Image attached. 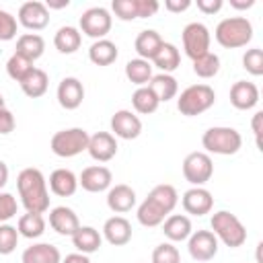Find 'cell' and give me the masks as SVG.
<instances>
[{
	"instance_id": "1",
	"label": "cell",
	"mask_w": 263,
	"mask_h": 263,
	"mask_svg": "<svg viewBox=\"0 0 263 263\" xmlns=\"http://www.w3.org/2000/svg\"><path fill=\"white\" fill-rule=\"evenodd\" d=\"M177 201H179V193L173 185L160 183V185L152 187L148 197L138 205V214H136L138 222L146 228L160 226L164 222V218L175 210Z\"/></svg>"
},
{
	"instance_id": "2",
	"label": "cell",
	"mask_w": 263,
	"mask_h": 263,
	"mask_svg": "<svg viewBox=\"0 0 263 263\" xmlns=\"http://www.w3.org/2000/svg\"><path fill=\"white\" fill-rule=\"evenodd\" d=\"M16 189H18L21 203L25 205L27 212L45 214L49 210L47 181H45V177L39 168H35V166L23 168L16 177Z\"/></svg>"
},
{
	"instance_id": "3",
	"label": "cell",
	"mask_w": 263,
	"mask_h": 263,
	"mask_svg": "<svg viewBox=\"0 0 263 263\" xmlns=\"http://www.w3.org/2000/svg\"><path fill=\"white\" fill-rule=\"evenodd\" d=\"M214 37L226 49L245 47L253 39V25L247 16H228L216 25Z\"/></svg>"
},
{
	"instance_id": "4",
	"label": "cell",
	"mask_w": 263,
	"mask_h": 263,
	"mask_svg": "<svg viewBox=\"0 0 263 263\" xmlns=\"http://www.w3.org/2000/svg\"><path fill=\"white\" fill-rule=\"evenodd\" d=\"M210 226H212L214 236L218 240H222L230 249L242 247L247 242V228H245V224L234 214H230L228 210L216 212L212 216V220H210Z\"/></svg>"
},
{
	"instance_id": "5",
	"label": "cell",
	"mask_w": 263,
	"mask_h": 263,
	"mask_svg": "<svg viewBox=\"0 0 263 263\" xmlns=\"http://www.w3.org/2000/svg\"><path fill=\"white\" fill-rule=\"evenodd\" d=\"M201 146L205 148V152L220 154V156H230V154H236L240 150L242 136L234 127L216 125V127H210V129L203 132Z\"/></svg>"
},
{
	"instance_id": "6",
	"label": "cell",
	"mask_w": 263,
	"mask_h": 263,
	"mask_svg": "<svg viewBox=\"0 0 263 263\" xmlns=\"http://www.w3.org/2000/svg\"><path fill=\"white\" fill-rule=\"evenodd\" d=\"M214 103H216V92L210 84H191L179 95L177 109L185 117H195L208 111Z\"/></svg>"
},
{
	"instance_id": "7",
	"label": "cell",
	"mask_w": 263,
	"mask_h": 263,
	"mask_svg": "<svg viewBox=\"0 0 263 263\" xmlns=\"http://www.w3.org/2000/svg\"><path fill=\"white\" fill-rule=\"evenodd\" d=\"M88 138H90L88 132L82 127L60 129L51 136L49 148L60 158H72V156H78L80 152H84L88 148Z\"/></svg>"
},
{
	"instance_id": "8",
	"label": "cell",
	"mask_w": 263,
	"mask_h": 263,
	"mask_svg": "<svg viewBox=\"0 0 263 263\" xmlns=\"http://www.w3.org/2000/svg\"><path fill=\"white\" fill-rule=\"evenodd\" d=\"M214 175V162L208 152H189L183 160V177L193 187H203Z\"/></svg>"
},
{
	"instance_id": "9",
	"label": "cell",
	"mask_w": 263,
	"mask_h": 263,
	"mask_svg": "<svg viewBox=\"0 0 263 263\" xmlns=\"http://www.w3.org/2000/svg\"><path fill=\"white\" fill-rule=\"evenodd\" d=\"M111 25H113L111 12L103 6L86 8L80 14V33H84L86 37H92L95 41L105 39V35L111 31Z\"/></svg>"
},
{
	"instance_id": "10",
	"label": "cell",
	"mask_w": 263,
	"mask_h": 263,
	"mask_svg": "<svg viewBox=\"0 0 263 263\" xmlns=\"http://www.w3.org/2000/svg\"><path fill=\"white\" fill-rule=\"evenodd\" d=\"M181 39H183V49H185L187 58H191V60H197L199 55L210 51L212 35H210V29L203 23L193 21V23L185 25Z\"/></svg>"
},
{
	"instance_id": "11",
	"label": "cell",
	"mask_w": 263,
	"mask_h": 263,
	"mask_svg": "<svg viewBox=\"0 0 263 263\" xmlns=\"http://www.w3.org/2000/svg\"><path fill=\"white\" fill-rule=\"evenodd\" d=\"M187 251L195 261H210L218 255V238L212 230H195L187 238Z\"/></svg>"
},
{
	"instance_id": "12",
	"label": "cell",
	"mask_w": 263,
	"mask_h": 263,
	"mask_svg": "<svg viewBox=\"0 0 263 263\" xmlns=\"http://www.w3.org/2000/svg\"><path fill=\"white\" fill-rule=\"evenodd\" d=\"M18 23L29 29V31H41L49 25V10L45 6V2L39 0H29L25 4H21L18 8Z\"/></svg>"
},
{
	"instance_id": "13",
	"label": "cell",
	"mask_w": 263,
	"mask_h": 263,
	"mask_svg": "<svg viewBox=\"0 0 263 263\" xmlns=\"http://www.w3.org/2000/svg\"><path fill=\"white\" fill-rule=\"evenodd\" d=\"M111 132L121 140H136L142 134V121L136 113L127 109H119L111 117Z\"/></svg>"
},
{
	"instance_id": "14",
	"label": "cell",
	"mask_w": 263,
	"mask_h": 263,
	"mask_svg": "<svg viewBox=\"0 0 263 263\" xmlns=\"http://www.w3.org/2000/svg\"><path fill=\"white\" fill-rule=\"evenodd\" d=\"M111 181H113V175L107 166L103 164H92V166H86L80 177H78V185L88 191V193H101L105 189L111 187Z\"/></svg>"
},
{
	"instance_id": "15",
	"label": "cell",
	"mask_w": 263,
	"mask_h": 263,
	"mask_svg": "<svg viewBox=\"0 0 263 263\" xmlns=\"http://www.w3.org/2000/svg\"><path fill=\"white\" fill-rule=\"evenodd\" d=\"M183 210L191 216H205L214 208V197L205 187H191L181 197Z\"/></svg>"
},
{
	"instance_id": "16",
	"label": "cell",
	"mask_w": 263,
	"mask_h": 263,
	"mask_svg": "<svg viewBox=\"0 0 263 263\" xmlns=\"http://www.w3.org/2000/svg\"><path fill=\"white\" fill-rule=\"evenodd\" d=\"M55 95H58L60 107L72 111V109H78L82 105V101H84V86H82V82L78 78L66 76V78L60 80Z\"/></svg>"
},
{
	"instance_id": "17",
	"label": "cell",
	"mask_w": 263,
	"mask_h": 263,
	"mask_svg": "<svg viewBox=\"0 0 263 263\" xmlns=\"http://www.w3.org/2000/svg\"><path fill=\"white\" fill-rule=\"evenodd\" d=\"M86 152L90 154L92 160L97 162H109L117 154V140L109 132H97L88 138V148Z\"/></svg>"
},
{
	"instance_id": "18",
	"label": "cell",
	"mask_w": 263,
	"mask_h": 263,
	"mask_svg": "<svg viewBox=\"0 0 263 263\" xmlns=\"http://www.w3.org/2000/svg\"><path fill=\"white\" fill-rule=\"evenodd\" d=\"M230 103L238 111H249L259 103V88L253 82L238 80L230 86Z\"/></svg>"
},
{
	"instance_id": "19",
	"label": "cell",
	"mask_w": 263,
	"mask_h": 263,
	"mask_svg": "<svg viewBox=\"0 0 263 263\" xmlns=\"http://www.w3.org/2000/svg\"><path fill=\"white\" fill-rule=\"evenodd\" d=\"M49 226L62 236H72L80 228V222L72 208L58 205V208L49 210Z\"/></svg>"
},
{
	"instance_id": "20",
	"label": "cell",
	"mask_w": 263,
	"mask_h": 263,
	"mask_svg": "<svg viewBox=\"0 0 263 263\" xmlns=\"http://www.w3.org/2000/svg\"><path fill=\"white\" fill-rule=\"evenodd\" d=\"M103 236L113 247H123L132 240V224L123 216H111L103 224Z\"/></svg>"
},
{
	"instance_id": "21",
	"label": "cell",
	"mask_w": 263,
	"mask_h": 263,
	"mask_svg": "<svg viewBox=\"0 0 263 263\" xmlns=\"http://www.w3.org/2000/svg\"><path fill=\"white\" fill-rule=\"evenodd\" d=\"M107 205L115 214H125L136 205V191L125 183L113 185L107 191Z\"/></svg>"
},
{
	"instance_id": "22",
	"label": "cell",
	"mask_w": 263,
	"mask_h": 263,
	"mask_svg": "<svg viewBox=\"0 0 263 263\" xmlns=\"http://www.w3.org/2000/svg\"><path fill=\"white\" fill-rule=\"evenodd\" d=\"M162 232L171 242H181L187 240L193 232L191 228V220L185 214H168L162 222Z\"/></svg>"
},
{
	"instance_id": "23",
	"label": "cell",
	"mask_w": 263,
	"mask_h": 263,
	"mask_svg": "<svg viewBox=\"0 0 263 263\" xmlns=\"http://www.w3.org/2000/svg\"><path fill=\"white\" fill-rule=\"evenodd\" d=\"M23 263H62V253L51 242H35L23 251Z\"/></svg>"
},
{
	"instance_id": "24",
	"label": "cell",
	"mask_w": 263,
	"mask_h": 263,
	"mask_svg": "<svg viewBox=\"0 0 263 263\" xmlns=\"http://www.w3.org/2000/svg\"><path fill=\"white\" fill-rule=\"evenodd\" d=\"M49 189L58 197H70L78 189V177L70 168H55L49 175Z\"/></svg>"
},
{
	"instance_id": "25",
	"label": "cell",
	"mask_w": 263,
	"mask_h": 263,
	"mask_svg": "<svg viewBox=\"0 0 263 263\" xmlns=\"http://www.w3.org/2000/svg\"><path fill=\"white\" fill-rule=\"evenodd\" d=\"M101 242H103V236L97 228L92 226H80L74 234H72V245L76 247L78 253L82 255H90V253H97L101 249Z\"/></svg>"
},
{
	"instance_id": "26",
	"label": "cell",
	"mask_w": 263,
	"mask_h": 263,
	"mask_svg": "<svg viewBox=\"0 0 263 263\" xmlns=\"http://www.w3.org/2000/svg\"><path fill=\"white\" fill-rule=\"evenodd\" d=\"M162 43H164V39L160 37V33H156L154 29H144V31L138 33V37L134 41V47H136V51H138V55L142 60H148L150 62L158 53V49L162 47Z\"/></svg>"
},
{
	"instance_id": "27",
	"label": "cell",
	"mask_w": 263,
	"mask_h": 263,
	"mask_svg": "<svg viewBox=\"0 0 263 263\" xmlns=\"http://www.w3.org/2000/svg\"><path fill=\"white\" fill-rule=\"evenodd\" d=\"M18 84H21L23 92H25L29 99H39V97H43V95L47 92L49 76H47L45 70H41V68H33V70H31Z\"/></svg>"
},
{
	"instance_id": "28",
	"label": "cell",
	"mask_w": 263,
	"mask_h": 263,
	"mask_svg": "<svg viewBox=\"0 0 263 263\" xmlns=\"http://www.w3.org/2000/svg\"><path fill=\"white\" fill-rule=\"evenodd\" d=\"M146 86L154 92V97L158 99V103H166V101L175 99V95H177V90H179L177 78H175L173 74H162V72L156 74V76H152Z\"/></svg>"
},
{
	"instance_id": "29",
	"label": "cell",
	"mask_w": 263,
	"mask_h": 263,
	"mask_svg": "<svg viewBox=\"0 0 263 263\" xmlns=\"http://www.w3.org/2000/svg\"><path fill=\"white\" fill-rule=\"evenodd\" d=\"M119 51H117V45L111 41V39H97L90 47H88V60L95 64V66H109L117 60Z\"/></svg>"
},
{
	"instance_id": "30",
	"label": "cell",
	"mask_w": 263,
	"mask_h": 263,
	"mask_svg": "<svg viewBox=\"0 0 263 263\" xmlns=\"http://www.w3.org/2000/svg\"><path fill=\"white\" fill-rule=\"evenodd\" d=\"M80 43H82V33L72 25L60 27L53 35V45L60 53H74L80 47Z\"/></svg>"
},
{
	"instance_id": "31",
	"label": "cell",
	"mask_w": 263,
	"mask_h": 263,
	"mask_svg": "<svg viewBox=\"0 0 263 263\" xmlns=\"http://www.w3.org/2000/svg\"><path fill=\"white\" fill-rule=\"evenodd\" d=\"M45 51V39L39 33H23L16 39V53L29 58L31 62L39 60Z\"/></svg>"
},
{
	"instance_id": "32",
	"label": "cell",
	"mask_w": 263,
	"mask_h": 263,
	"mask_svg": "<svg viewBox=\"0 0 263 263\" xmlns=\"http://www.w3.org/2000/svg\"><path fill=\"white\" fill-rule=\"evenodd\" d=\"M152 62H154V66H156L158 70H162V74H171V72H175V70L179 68V64H181V53H179L177 45L164 41L162 47L158 49V53L152 58Z\"/></svg>"
},
{
	"instance_id": "33",
	"label": "cell",
	"mask_w": 263,
	"mask_h": 263,
	"mask_svg": "<svg viewBox=\"0 0 263 263\" xmlns=\"http://www.w3.org/2000/svg\"><path fill=\"white\" fill-rule=\"evenodd\" d=\"M125 76L132 84L136 86H146L150 82V78L154 76L152 74V64L148 60H142V58H136V60H129L125 64Z\"/></svg>"
},
{
	"instance_id": "34",
	"label": "cell",
	"mask_w": 263,
	"mask_h": 263,
	"mask_svg": "<svg viewBox=\"0 0 263 263\" xmlns=\"http://www.w3.org/2000/svg\"><path fill=\"white\" fill-rule=\"evenodd\" d=\"M16 230L21 236L25 238H39L43 232H45V218L43 214H33V212H27L18 218V224H16Z\"/></svg>"
},
{
	"instance_id": "35",
	"label": "cell",
	"mask_w": 263,
	"mask_h": 263,
	"mask_svg": "<svg viewBox=\"0 0 263 263\" xmlns=\"http://www.w3.org/2000/svg\"><path fill=\"white\" fill-rule=\"evenodd\" d=\"M132 105H134V109L138 113L150 115V113H154L158 109L160 103H158V99L154 97V92L148 86H138L134 90V95H132Z\"/></svg>"
},
{
	"instance_id": "36",
	"label": "cell",
	"mask_w": 263,
	"mask_h": 263,
	"mask_svg": "<svg viewBox=\"0 0 263 263\" xmlns=\"http://www.w3.org/2000/svg\"><path fill=\"white\" fill-rule=\"evenodd\" d=\"M193 72L199 78H214L220 72V58L212 51L199 55L197 60H193Z\"/></svg>"
},
{
	"instance_id": "37",
	"label": "cell",
	"mask_w": 263,
	"mask_h": 263,
	"mask_svg": "<svg viewBox=\"0 0 263 263\" xmlns=\"http://www.w3.org/2000/svg\"><path fill=\"white\" fill-rule=\"evenodd\" d=\"M33 68H35L33 62H31L29 58L16 53V51H14V53L8 58V62H6V74H8L12 80H16V82H21Z\"/></svg>"
},
{
	"instance_id": "38",
	"label": "cell",
	"mask_w": 263,
	"mask_h": 263,
	"mask_svg": "<svg viewBox=\"0 0 263 263\" xmlns=\"http://www.w3.org/2000/svg\"><path fill=\"white\" fill-rule=\"evenodd\" d=\"M18 230L12 224H0V255H10L18 245Z\"/></svg>"
},
{
	"instance_id": "39",
	"label": "cell",
	"mask_w": 263,
	"mask_h": 263,
	"mask_svg": "<svg viewBox=\"0 0 263 263\" xmlns=\"http://www.w3.org/2000/svg\"><path fill=\"white\" fill-rule=\"evenodd\" d=\"M242 68L253 76H261L263 74V49L259 47L247 49L242 55Z\"/></svg>"
},
{
	"instance_id": "40",
	"label": "cell",
	"mask_w": 263,
	"mask_h": 263,
	"mask_svg": "<svg viewBox=\"0 0 263 263\" xmlns=\"http://www.w3.org/2000/svg\"><path fill=\"white\" fill-rule=\"evenodd\" d=\"M152 263H181L179 249L173 242H160L152 251Z\"/></svg>"
},
{
	"instance_id": "41",
	"label": "cell",
	"mask_w": 263,
	"mask_h": 263,
	"mask_svg": "<svg viewBox=\"0 0 263 263\" xmlns=\"http://www.w3.org/2000/svg\"><path fill=\"white\" fill-rule=\"evenodd\" d=\"M16 29H18L16 16H12L10 12H6V10L0 8V41L14 39L16 37Z\"/></svg>"
},
{
	"instance_id": "42",
	"label": "cell",
	"mask_w": 263,
	"mask_h": 263,
	"mask_svg": "<svg viewBox=\"0 0 263 263\" xmlns=\"http://www.w3.org/2000/svg\"><path fill=\"white\" fill-rule=\"evenodd\" d=\"M111 8L115 12L117 18L121 21H134L138 18V10H136V0H113Z\"/></svg>"
},
{
	"instance_id": "43",
	"label": "cell",
	"mask_w": 263,
	"mask_h": 263,
	"mask_svg": "<svg viewBox=\"0 0 263 263\" xmlns=\"http://www.w3.org/2000/svg\"><path fill=\"white\" fill-rule=\"evenodd\" d=\"M16 197L12 193H0V224H6L12 216H16Z\"/></svg>"
},
{
	"instance_id": "44",
	"label": "cell",
	"mask_w": 263,
	"mask_h": 263,
	"mask_svg": "<svg viewBox=\"0 0 263 263\" xmlns=\"http://www.w3.org/2000/svg\"><path fill=\"white\" fill-rule=\"evenodd\" d=\"M160 4L156 0H136V10H138V18H148L154 16L158 12Z\"/></svg>"
},
{
	"instance_id": "45",
	"label": "cell",
	"mask_w": 263,
	"mask_h": 263,
	"mask_svg": "<svg viewBox=\"0 0 263 263\" xmlns=\"http://www.w3.org/2000/svg\"><path fill=\"white\" fill-rule=\"evenodd\" d=\"M16 121H14V115L10 109H0V136H8L12 129H14Z\"/></svg>"
},
{
	"instance_id": "46",
	"label": "cell",
	"mask_w": 263,
	"mask_h": 263,
	"mask_svg": "<svg viewBox=\"0 0 263 263\" xmlns=\"http://www.w3.org/2000/svg\"><path fill=\"white\" fill-rule=\"evenodd\" d=\"M222 6H224L222 0H197V8H199L203 14H216Z\"/></svg>"
},
{
	"instance_id": "47",
	"label": "cell",
	"mask_w": 263,
	"mask_h": 263,
	"mask_svg": "<svg viewBox=\"0 0 263 263\" xmlns=\"http://www.w3.org/2000/svg\"><path fill=\"white\" fill-rule=\"evenodd\" d=\"M189 6H191L189 0H166V2H164V8H166L168 12H183V10H187Z\"/></svg>"
},
{
	"instance_id": "48",
	"label": "cell",
	"mask_w": 263,
	"mask_h": 263,
	"mask_svg": "<svg viewBox=\"0 0 263 263\" xmlns=\"http://www.w3.org/2000/svg\"><path fill=\"white\" fill-rule=\"evenodd\" d=\"M261 119H263V113L257 111L253 115V121H251V127H253V134H255V140H257V146L261 150Z\"/></svg>"
},
{
	"instance_id": "49",
	"label": "cell",
	"mask_w": 263,
	"mask_h": 263,
	"mask_svg": "<svg viewBox=\"0 0 263 263\" xmlns=\"http://www.w3.org/2000/svg\"><path fill=\"white\" fill-rule=\"evenodd\" d=\"M62 263H90L88 255H82V253H70L66 255V259H62Z\"/></svg>"
},
{
	"instance_id": "50",
	"label": "cell",
	"mask_w": 263,
	"mask_h": 263,
	"mask_svg": "<svg viewBox=\"0 0 263 263\" xmlns=\"http://www.w3.org/2000/svg\"><path fill=\"white\" fill-rule=\"evenodd\" d=\"M255 4V0H230V6L232 8H238V10H247Z\"/></svg>"
},
{
	"instance_id": "51",
	"label": "cell",
	"mask_w": 263,
	"mask_h": 263,
	"mask_svg": "<svg viewBox=\"0 0 263 263\" xmlns=\"http://www.w3.org/2000/svg\"><path fill=\"white\" fill-rule=\"evenodd\" d=\"M8 183V166L4 160H0V189Z\"/></svg>"
},
{
	"instance_id": "52",
	"label": "cell",
	"mask_w": 263,
	"mask_h": 263,
	"mask_svg": "<svg viewBox=\"0 0 263 263\" xmlns=\"http://www.w3.org/2000/svg\"><path fill=\"white\" fill-rule=\"evenodd\" d=\"M68 4H70L68 0H60V2H51V0H47L45 6H47V10H49V8H66Z\"/></svg>"
},
{
	"instance_id": "53",
	"label": "cell",
	"mask_w": 263,
	"mask_h": 263,
	"mask_svg": "<svg viewBox=\"0 0 263 263\" xmlns=\"http://www.w3.org/2000/svg\"><path fill=\"white\" fill-rule=\"evenodd\" d=\"M6 105H4V97H2V92H0V109H4Z\"/></svg>"
}]
</instances>
